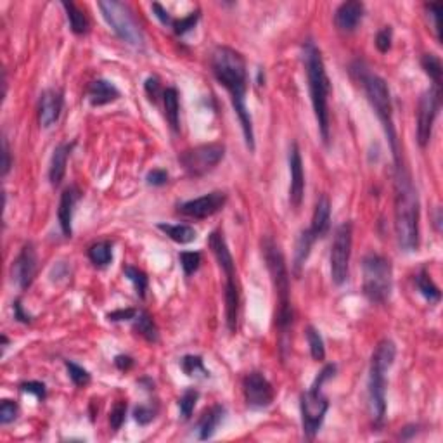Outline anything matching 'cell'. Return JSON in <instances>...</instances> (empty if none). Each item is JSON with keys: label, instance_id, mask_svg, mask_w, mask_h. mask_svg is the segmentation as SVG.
Segmentation results:
<instances>
[{"label": "cell", "instance_id": "cell-17", "mask_svg": "<svg viewBox=\"0 0 443 443\" xmlns=\"http://www.w3.org/2000/svg\"><path fill=\"white\" fill-rule=\"evenodd\" d=\"M289 203L295 210H298L305 196V171H303L302 153L296 142L289 148Z\"/></svg>", "mask_w": 443, "mask_h": 443}, {"label": "cell", "instance_id": "cell-32", "mask_svg": "<svg viewBox=\"0 0 443 443\" xmlns=\"http://www.w3.org/2000/svg\"><path fill=\"white\" fill-rule=\"evenodd\" d=\"M180 369L189 378H210V371L206 369L203 359L199 355H185L180 360Z\"/></svg>", "mask_w": 443, "mask_h": 443}, {"label": "cell", "instance_id": "cell-52", "mask_svg": "<svg viewBox=\"0 0 443 443\" xmlns=\"http://www.w3.org/2000/svg\"><path fill=\"white\" fill-rule=\"evenodd\" d=\"M114 366L120 371H130L132 366H134V359L130 355H116L114 357Z\"/></svg>", "mask_w": 443, "mask_h": 443}, {"label": "cell", "instance_id": "cell-43", "mask_svg": "<svg viewBox=\"0 0 443 443\" xmlns=\"http://www.w3.org/2000/svg\"><path fill=\"white\" fill-rule=\"evenodd\" d=\"M426 10H428V16H430L431 21H433V30H435V35H437V40L442 42L440 17L443 13V6L442 3H426Z\"/></svg>", "mask_w": 443, "mask_h": 443}, {"label": "cell", "instance_id": "cell-45", "mask_svg": "<svg viewBox=\"0 0 443 443\" xmlns=\"http://www.w3.org/2000/svg\"><path fill=\"white\" fill-rule=\"evenodd\" d=\"M20 389L23 393H30V395H35L38 400H45V396H47V389H45V384L40 383V381H24V383L20 384Z\"/></svg>", "mask_w": 443, "mask_h": 443}, {"label": "cell", "instance_id": "cell-39", "mask_svg": "<svg viewBox=\"0 0 443 443\" xmlns=\"http://www.w3.org/2000/svg\"><path fill=\"white\" fill-rule=\"evenodd\" d=\"M158 414V407L153 405V403H141L134 409V419L137 421L141 426H148L149 423H153Z\"/></svg>", "mask_w": 443, "mask_h": 443}, {"label": "cell", "instance_id": "cell-35", "mask_svg": "<svg viewBox=\"0 0 443 443\" xmlns=\"http://www.w3.org/2000/svg\"><path fill=\"white\" fill-rule=\"evenodd\" d=\"M421 66H423L424 73L430 77V80L433 81V85H440L442 87L443 66L440 57L435 54H424L423 59H421Z\"/></svg>", "mask_w": 443, "mask_h": 443}, {"label": "cell", "instance_id": "cell-51", "mask_svg": "<svg viewBox=\"0 0 443 443\" xmlns=\"http://www.w3.org/2000/svg\"><path fill=\"white\" fill-rule=\"evenodd\" d=\"M13 309H14V319L20 320V322H23V324L31 322V317L28 316V313H24L23 305H21L20 300H16V302L13 303Z\"/></svg>", "mask_w": 443, "mask_h": 443}, {"label": "cell", "instance_id": "cell-6", "mask_svg": "<svg viewBox=\"0 0 443 443\" xmlns=\"http://www.w3.org/2000/svg\"><path fill=\"white\" fill-rule=\"evenodd\" d=\"M352 71L353 75L359 78L360 84H362V88L364 92H366L371 108L376 113L380 123L383 125L384 134H387L389 142V149H391L393 160L396 162V160H400V148L398 137H396L395 130V121H393V104L388 84L384 81V78L380 77V75L371 73L362 63L353 64Z\"/></svg>", "mask_w": 443, "mask_h": 443}, {"label": "cell", "instance_id": "cell-2", "mask_svg": "<svg viewBox=\"0 0 443 443\" xmlns=\"http://www.w3.org/2000/svg\"><path fill=\"white\" fill-rule=\"evenodd\" d=\"M395 234L402 251L414 253L419 248V194L409 168L402 160L395 162Z\"/></svg>", "mask_w": 443, "mask_h": 443}, {"label": "cell", "instance_id": "cell-41", "mask_svg": "<svg viewBox=\"0 0 443 443\" xmlns=\"http://www.w3.org/2000/svg\"><path fill=\"white\" fill-rule=\"evenodd\" d=\"M127 409L128 405L125 400H118V402L113 405V409H111L109 424L114 431H118L121 426H123L125 417H127Z\"/></svg>", "mask_w": 443, "mask_h": 443}, {"label": "cell", "instance_id": "cell-38", "mask_svg": "<svg viewBox=\"0 0 443 443\" xmlns=\"http://www.w3.org/2000/svg\"><path fill=\"white\" fill-rule=\"evenodd\" d=\"M180 260V265L184 269L185 276H192L194 272H198V269L201 267V253L198 251H182L178 255Z\"/></svg>", "mask_w": 443, "mask_h": 443}, {"label": "cell", "instance_id": "cell-36", "mask_svg": "<svg viewBox=\"0 0 443 443\" xmlns=\"http://www.w3.org/2000/svg\"><path fill=\"white\" fill-rule=\"evenodd\" d=\"M198 398H199V391L194 388H189V389H185L184 393H182L180 400H178V410H180L182 419L184 421L191 419Z\"/></svg>", "mask_w": 443, "mask_h": 443}, {"label": "cell", "instance_id": "cell-34", "mask_svg": "<svg viewBox=\"0 0 443 443\" xmlns=\"http://www.w3.org/2000/svg\"><path fill=\"white\" fill-rule=\"evenodd\" d=\"M123 274L128 281L132 282L134 286L135 293L141 300L146 298V291H148V284H149V279L146 276V272H142L141 269L137 267H132V265H125L123 267Z\"/></svg>", "mask_w": 443, "mask_h": 443}, {"label": "cell", "instance_id": "cell-47", "mask_svg": "<svg viewBox=\"0 0 443 443\" xmlns=\"http://www.w3.org/2000/svg\"><path fill=\"white\" fill-rule=\"evenodd\" d=\"M146 182L153 187H162L168 182V171L162 170V168H156V170H151L146 177Z\"/></svg>", "mask_w": 443, "mask_h": 443}, {"label": "cell", "instance_id": "cell-12", "mask_svg": "<svg viewBox=\"0 0 443 443\" xmlns=\"http://www.w3.org/2000/svg\"><path fill=\"white\" fill-rule=\"evenodd\" d=\"M224 156L225 148L215 142V144H203L187 149V151H184L178 156V162L184 166V170L187 171V175L199 178L215 170L219 166V163L224 160Z\"/></svg>", "mask_w": 443, "mask_h": 443}, {"label": "cell", "instance_id": "cell-1", "mask_svg": "<svg viewBox=\"0 0 443 443\" xmlns=\"http://www.w3.org/2000/svg\"><path fill=\"white\" fill-rule=\"evenodd\" d=\"M210 66H212L213 77L231 95L232 108H234L239 123H241L246 148L253 153L255 151V130H253L251 114H249L248 106H246L248 70H246L244 57L235 49L219 45V47L213 49L212 57H210Z\"/></svg>", "mask_w": 443, "mask_h": 443}, {"label": "cell", "instance_id": "cell-15", "mask_svg": "<svg viewBox=\"0 0 443 443\" xmlns=\"http://www.w3.org/2000/svg\"><path fill=\"white\" fill-rule=\"evenodd\" d=\"M242 393H244L246 405L253 410L267 409L274 402L272 384L262 373H249L242 380Z\"/></svg>", "mask_w": 443, "mask_h": 443}, {"label": "cell", "instance_id": "cell-40", "mask_svg": "<svg viewBox=\"0 0 443 443\" xmlns=\"http://www.w3.org/2000/svg\"><path fill=\"white\" fill-rule=\"evenodd\" d=\"M199 17H201V13L199 10H194V13H189L185 17H180V20H175L173 21V31L175 35H178V37H182V35H185L187 31H191L192 28L196 26V23L199 21Z\"/></svg>", "mask_w": 443, "mask_h": 443}, {"label": "cell", "instance_id": "cell-24", "mask_svg": "<svg viewBox=\"0 0 443 443\" xmlns=\"http://www.w3.org/2000/svg\"><path fill=\"white\" fill-rule=\"evenodd\" d=\"M225 417V407L224 405H213L208 410L203 412V416L198 421V437L199 440H210L213 438V435L217 433V428L220 426V423Z\"/></svg>", "mask_w": 443, "mask_h": 443}, {"label": "cell", "instance_id": "cell-30", "mask_svg": "<svg viewBox=\"0 0 443 443\" xmlns=\"http://www.w3.org/2000/svg\"><path fill=\"white\" fill-rule=\"evenodd\" d=\"M416 286L419 289L421 295L428 300L430 303H438L442 300V293L438 289V286L435 284L433 279H431L430 272L426 269H421L416 274Z\"/></svg>", "mask_w": 443, "mask_h": 443}, {"label": "cell", "instance_id": "cell-16", "mask_svg": "<svg viewBox=\"0 0 443 443\" xmlns=\"http://www.w3.org/2000/svg\"><path fill=\"white\" fill-rule=\"evenodd\" d=\"M38 269V260H37V251H35L33 242H26V244L21 248L20 255L16 256V260L13 262V281L16 282L17 288L21 291L30 288L33 284L35 276H37Z\"/></svg>", "mask_w": 443, "mask_h": 443}, {"label": "cell", "instance_id": "cell-10", "mask_svg": "<svg viewBox=\"0 0 443 443\" xmlns=\"http://www.w3.org/2000/svg\"><path fill=\"white\" fill-rule=\"evenodd\" d=\"M98 7L101 9L106 23L109 24V28L116 33L120 40L135 49L144 47L142 28L127 3L118 2V0H108V2H99Z\"/></svg>", "mask_w": 443, "mask_h": 443}, {"label": "cell", "instance_id": "cell-4", "mask_svg": "<svg viewBox=\"0 0 443 443\" xmlns=\"http://www.w3.org/2000/svg\"><path fill=\"white\" fill-rule=\"evenodd\" d=\"M303 63H305L306 78H309L310 101H312L313 114L320 139L327 146L329 142V92L331 84L326 73V64L320 49L312 40L303 44Z\"/></svg>", "mask_w": 443, "mask_h": 443}, {"label": "cell", "instance_id": "cell-21", "mask_svg": "<svg viewBox=\"0 0 443 443\" xmlns=\"http://www.w3.org/2000/svg\"><path fill=\"white\" fill-rule=\"evenodd\" d=\"M87 99L94 108H101V106L118 101L120 99V91H118L114 84L99 78V80H94L88 85Z\"/></svg>", "mask_w": 443, "mask_h": 443}, {"label": "cell", "instance_id": "cell-48", "mask_svg": "<svg viewBox=\"0 0 443 443\" xmlns=\"http://www.w3.org/2000/svg\"><path fill=\"white\" fill-rule=\"evenodd\" d=\"M135 316H137V310H135V309H120V310H114V312L108 313V320H109V322L134 320Z\"/></svg>", "mask_w": 443, "mask_h": 443}, {"label": "cell", "instance_id": "cell-31", "mask_svg": "<svg viewBox=\"0 0 443 443\" xmlns=\"http://www.w3.org/2000/svg\"><path fill=\"white\" fill-rule=\"evenodd\" d=\"M87 255L88 260H91L95 267L104 269V267L109 265L111 260H113V244H111L109 241L94 242V244L88 248Z\"/></svg>", "mask_w": 443, "mask_h": 443}, {"label": "cell", "instance_id": "cell-27", "mask_svg": "<svg viewBox=\"0 0 443 443\" xmlns=\"http://www.w3.org/2000/svg\"><path fill=\"white\" fill-rule=\"evenodd\" d=\"M63 9L66 13L68 23H70L71 31L75 35H87L91 31V21H88L87 14L73 2H63Z\"/></svg>", "mask_w": 443, "mask_h": 443}, {"label": "cell", "instance_id": "cell-42", "mask_svg": "<svg viewBox=\"0 0 443 443\" xmlns=\"http://www.w3.org/2000/svg\"><path fill=\"white\" fill-rule=\"evenodd\" d=\"M17 414H20V407L13 400H2V405H0V424H10L16 421Z\"/></svg>", "mask_w": 443, "mask_h": 443}, {"label": "cell", "instance_id": "cell-25", "mask_svg": "<svg viewBox=\"0 0 443 443\" xmlns=\"http://www.w3.org/2000/svg\"><path fill=\"white\" fill-rule=\"evenodd\" d=\"M316 241L317 239L313 238L309 228L300 232L295 246V260H293V272H295L296 277L302 276V269L305 267V262L309 260L310 251H312V246Z\"/></svg>", "mask_w": 443, "mask_h": 443}, {"label": "cell", "instance_id": "cell-33", "mask_svg": "<svg viewBox=\"0 0 443 443\" xmlns=\"http://www.w3.org/2000/svg\"><path fill=\"white\" fill-rule=\"evenodd\" d=\"M306 341H309V348H310V355H312L313 360L317 362H322L326 359V345H324V339L320 336V332L316 329L313 326H309L305 329Z\"/></svg>", "mask_w": 443, "mask_h": 443}, {"label": "cell", "instance_id": "cell-5", "mask_svg": "<svg viewBox=\"0 0 443 443\" xmlns=\"http://www.w3.org/2000/svg\"><path fill=\"white\" fill-rule=\"evenodd\" d=\"M396 357V346L391 339L378 343L371 357L369 383H367V407L376 428H381L387 416V373Z\"/></svg>", "mask_w": 443, "mask_h": 443}, {"label": "cell", "instance_id": "cell-13", "mask_svg": "<svg viewBox=\"0 0 443 443\" xmlns=\"http://www.w3.org/2000/svg\"><path fill=\"white\" fill-rule=\"evenodd\" d=\"M442 108V87L431 85L419 99L417 106V142L421 148H426L433 135V125Z\"/></svg>", "mask_w": 443, "mask_h": 443}, {"label": "cell", "instance_id": "cell-14", "mask_svg": "<svg viewBox=\"0 0 443 443\" xmlns=\"http://www.w3.org/2000/svg\"><path fill=\"white\" fill-rule=\"evenodd\" d=\"M225 205H227V192L213 191L201 196V198L189 199V201L180 203V205L177 206V212L180 213V215L189 217V219L203 220L222 212Z\"/></svg>", "mask_w": 443, "mask_h": 443}, {"label": "cell", "instance_id": "cell-50", "mask_svg": "<svg viewBox=\"0 0 443 443\" xmlns=\"http://www.w3.org/2000/svg\"><path fill=\"white\" fill-rule=\"evenodd\" d=\"M10 166H13V160H10V149H9V142L3 137L2 141V177H6L10 171Z\"/></svg>", "mask_w": 443, "mask_h": 443}, {"label": "cell", "instance_id": "cell-49", "mask_svg": "<svg viewBox=\"0 0 443 443\" xmlns=\"http://www.w3.org/2000/svg\"><path fill=\"white\" fill-rule=\"evenodd\" d=\"M151 9H153V13H155V16L158 17L160 21H162V24H165V26H173V17L170 16V13H168V10L165 9V7L162 6V3H158V2H155L151 6Z\"/></svg>", "mask_w": 443, "mask_h": 443}, {"label": "cell", "instance_id": "cell-9", "mask_svg": "<svg viewBox=\"0 0 443 443\" xmlns=\"http://www.w3.org/2000/svg\"><path fill=\"white\" fill-rule=\"evenodd\" d=\"M362 289L366 298L376 305H384L391 296L393 269L391 262L378 253H369L362 260Z\"/></svg>", "mask_w": 443, "mask_h": 443}, {"label": "cell", "instance_id": "cell-19", "mask_svg": "<svg viewBox=\"0 0 443 443\" xmlns=\"http://www.w3.org/2000/svg\"><path fill=\"white\" fill-rule=\"evenodd\" d=\"M80 198L81 192L77 185H70L61 194L59 208H57V220H59V227L64 238H71L73 235V227H71L73 225V212Z\"/></svg>", "mask_w": 443, "mask_h": 443}, {"label": "cell", "instance_id": "cell-20", "mask_svg": "<svg viewBox=\"0 0 443 443\" xmlns=\"http://www.w3.org/2000/svg\"><path fill=\"white\" fill-rule=\"evenodd\" d=\"M364 13H366V7L359 0L343 2L334 13L336 28L339 31H343V33H352V31L357 30L360 21H362Z\"/></svg>", "mask_w": 443, "mask_h": 443}, {"label": "cell", "instance_id": "cell-18", "mask_svg": "<svg viewBox=\"0 0 443 443\" xmlns=\"http://www.w3.org/2000/svg\"><path fill=\"white\" fill-rule=\"evenodd\" d=\"M64 98L63 92L57 88H47L40 94L38 99V121L44 128H51L52 125L57 123L63 111Z\"/></svg>", "mask_w": 443, "mask_h": 443}, {"label": "cell", "instance_id": "cell-28", "mask_svg": "<svg viewBox=\"0 0 443 443\" xmlns=\"http://www.w3.org/2000/svg\"><path fill=\"white\" fill-rule=\"evenodd\" d=\"M158 228L163 234L168 235L171 241L178 242V244H189L196 239L194 227L187 224H158Z\"/></svg>", "mask_w": 443, "mask_h": 443}, {"label": "cell", "instance_id": "cell-23", "mask_svg": "<svg viewBox=\"0 0 443 443\" xmlns=\"http://www.w3.org/2000/svg\"><path fill=\"white\" fill-rule=\"evenodd\" d=\"M73 148L75 142H64V144H59L54 149V155L51 158V166H49V180H51V185H54V187L61 185L64 175H66L68 160H70Z\"/></svg>", "mask_w": 443, "mask_h": 443}, {"label": "cell", "instance_id": "cell-22", "mask_svg": "<svg viewBox=\"0 0 443 443\" xmlns=\"http://www.w3.org/2000/svg\"><path fill=\"white\" fill-rule=\"evenodd\" d=\"M331 228V201L326 194H320L313 208L312 224H310L309 231L316 239L324 238Z\"/></svg>", "mask_w": 443, "mask_h": 443}, {"label": "cell", "instance_id": "cell-8", "mask_svg": "<svg viewBox=\"0 0 443 443\" xmlns=\"http://www.w3.org/2000/svg\"><path fill=\"white\" fill-rule=\"evenodd\" d=\"M336 373L334 364H327L322 371L319 373V376L316 378L313 384L306 389L305 393L300 398V412H302V426H303V435H305L309 440H313L317 437V433L322 428L324 419H326V414L329 410V400L322 393V387L326 381H329Z\"/></svg>", "mask_w": 443, "mask_h": 443}, {"label": "cell", "instance_id": "cell-26", "mask_svg": "<svg viewBox=\"0 0 443 443\" xmlns=\"http://www.w3.org/2000/svg\"><path fill=\"white\" fill-rule=\"evenodd\" d=\"M163 106H165V116L171 130L177 134L180 127V102H178V92L175 87H166L163 91Z\"/></svg>", "mask_w": 443, "mask_h": 443}, {"label": "cell", "instance_id": "cell-46", "mask_svg": "<svg viewBox=\"0 0 443 443\" xmlns=\"http://www.w3.org/2000/svg\"><path fill=\"white\" fill-rule=\"evenodd\" d=\"M144 91H146V94H148L149 101L151 102H156L163 95L162 84H160V80L156 77H149L148 80H146Z\"/></svg>", "mask_w": 443, "mask_h": 443}, {"label": "cell", "instance_id": "cell-37", "mask_svg": "<svg viewBox=\"0 0 443 443\" xmlns=\"http://www.w3.org/2000/svg\"><path fill=\"white\" fill-rule=\"evenodd\" d=\"M64 366H66L68 376H70V380L73 381L75 387L81 388V387H87V384L91 383L92 376L87 369H84V367L78 366V364L71 362V360H66V362H64Z\"/></svg>", "mask_w": 443, "mask_h": 443}, {"label": "cell", "instance_id": "cell-29", "mask_svg": "<svg viewBox=\"0 0 443 443\" xmlns=\"http://www.w3.org/2000/svg\"><path fill=\"white\" fill-rule=\"evenodd\" d=\"M132 329L137 332L139 336H142V338H144L146 341H149V343H156L160 338L158 326H156L155 320H153V317L149 316L146 310L137 312V316L134 317V326H132Z\"/></svg>", "mask_w": 443, "mask_h": 443}, {"label": "cell", "instance_id": "cell-7", "mask_svg": "<svg viewBox=\"0 0 443 443\" xmlns=\"http://www.w3.org/2000/svg\"><path fill=\"white\" fill-rule=\"evenodd\" d=\"M208 246L225 276V322H227L228 332L235 334V332H238L241 296H239L234 258H232V253L231 249H228L227 241H225L224 234H222L220 231H213L212 234H210Z\"/></svg>", "mask_w": 443, "mask_h": 443}, {"label": "cell", "instance_id": "cell-3", "mask_svg": "<svg viewBox=\"0 0 443 443\" xmlns=\"http://www.w3.org/2000/svg\"><path fill=\"white\" fill-rule=\"evenodd\" d=\"M262 255L265 260L267 270L270 274L274 293H276V324L281 339V350L286 348V339L289 336V327L293 324L291 288H289V270L286 265L284 253L281 246L272 238L262 239Z\"/></svg>", "mask_w": 443, "mask_h": 443}, {"label": "cell", "instance_id": "cell-11", "mask_svg": "<svg viewBox=\"0 0 443 443\" xmlns=\"http://www.w3.org/2000/svg\"><path fill=\"white\" fill-rule=\"evenodd\" d=\"M352 241H353V225L350 222H343L334 231L331 244L329 267L331 279L336 286L345 284L348 279L350 256H352Z\"/></svg>", "mask_w": 443, "mask_h": 443}, {"label": "cell", "instance_id": "cell-44", "mask_svg": "<svg viewBox=\"0 0 443 443\" xmlns=\"http://www.w3.org/2000/svg\"><path fill=\"white\" fill-rule=\"evenodd\" d=\"M391 40H393L391 26H384V28H381L380 31H378L374 44H376L378 51L383 52V54H387L389 49H391Z\"/></svg>", "mask_w": 443, "mask_h": 443}]
</instances>
